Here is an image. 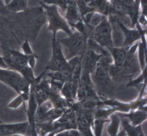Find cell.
<instances>
[{"label": "cell", "mask_w": 147, "mask_h": 136, "mask_svg": "<svg viewBox=\"0 0 147 136\" xmlns=\"http://www.w3.org/2000/svg\"><path fill=\"white\" fill-rule=\"evenodd\" d=\"M53 54L52 59L48 66L51 70L54 71H63L74 68L65 59L61 51V45L59 42H56L54 41Z\"/></svg>", "instance_id": "277c9868"}, {"label": "cell", "mask_w": 147, "mask_h": 136, "mask_svg": "<svg viewBox=\"0 0 147 136\" xmlns=\"http://www.w3.org/2000/svg\"><path fill=\"white\" fill-rule=\"evenodd\" d=\"M112 31L110 23L104 19L94 29L92 35L100 46L111 47L113 44Z\"/></svg>", "instance_id": "3957f363"}, {"label": "cell", "mask_w": 147, "mask_h": 136, "mask_svg": "<svg viewBox=\"0 0 147 136\" xmlns=\"http://www.w3.org/2000/svg\"><path fill=\"white\" fill-rule=\"evenodd\" d=\"M86 36L76 32L69 36L68 38L63 39L61 42L64 47L67 58H69L81 54L86 45Z\"/></svg>", "instance_id": "7a4b0ae2"}, {"label": "cell", "mask_w": 147, "mask_h": 136, "mask_svg": "<svg viewBox=\"0 0 147 136\" xmlns=\"http://www.w3.org/2000/svg\"><path fill=\"white\" fill-rule=\"evenodd\" d=\"M119 26L123 30L124 36L125 45H128L132 43L140 37L139 31L127 29L122 23H119Z\"/></svg>", "instance_id": "52a82bcc"}, {"label": "cell", "mask_w": 147, "mask_h": 136, "mask_svg": "<svg viewBox=\"0 0 147 136\" xmlns=\"http://www.w3.org/2000/svg\"><path fill=\"white\" fill-rule=\"evenodd\" d=\"M0 66L2 67H7V65L5 62L2 59V58L0 57Z\"/></svg>", "instance_id": "30bf717a"}, {"label": "cell", "mask_w": 147, "mask_h": 136, "mask_svg": "<svg viewBox=\"0 0 147 136\" xmlns=\"http://www.w3.org/2000/svg\"><path fill=\"white\" fill-rule=\"evenodd\" d=\"M115 66L117 67H121L125 63L126 53L124 50L119 49L111 48Z\"/></svg>", "instance_id": "ba28073f"}, {"label": "cell", "mask_w": 147, "mask_h": 136, "mask_svg": "<svg viewBox=\"0 0 147 136\" xmlns=\"http://www.w3.org/2000/svg\"><path fill=\"white\" fill-rule=\"evenodd\" d=\"M101 55L96 54L92 49L88 50L85 55L83 62L84 69L89 72H92L96 69L97 62Z\"/></svg>", "instance_id": "8992f818"}, {"label": "cell", "mask_w": 147, "mask_h": 136, "mask_svg": "<svg viewBox=\"0 0 147 136\" xmlns=\"http://www.w3.org/2000/svg\"><path fill=\"white\" fill-rule=\"evenodd\" d=\"M29 130L28 121L12 124L0 123V136L25 135Z\"/></svg>", "instance_id": "5b68a950"}, {"label": "cell", "mask_w": 147, "mask_h": 136, "mask_svg": "<svg viewBox=\"0 0 147 136\" xmlns=\"http://www.w3.org/2000/svg\"><path fill=\"white\" fill-rule=\"evenodd\" d=\"M0 81L15 90L19 94L30 92V85L22 75L0 68Z\"/></svg>", "instance_id": "6da1fadb"}, {"label": "cell", "mask_w": 147, "mask_h": 136, "mask_svg": "<svg viewBox=\"0 0 147 136\" xmlns=\"http://www.w3.org/2000/svg\"><path fill=\"white\" fill-rule=\"evenodd\" d=\"M95 80L98 84L103 85L107 81V75L105 70L101 67H98L95 70Z\"/></svg>", "instance_id": "9c48e42d"}]
</instances>
